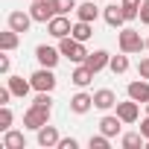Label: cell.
I'll use <instances>...</instances> for the list:
<instances>
[{"label":"cell","mask_w":149,"mask_h":149,"mask_svg":"<svg viewBox=\"0 0 149 149\" xmlns=\"http://www.w3.org/2000/svg\"><path fill=\"white\" fill-rule=\"evenodd\" d=\"M35 134H38V146H44V149H53V146H58V140H61V137H58V129L50 126V123L41 126Z\"/></svg>","instance_id":"obj_10"},{"label":"cell","mask_w":149,"mask_h":149,"mask_svg":"<svg viewBox=\"0 0 149 149\" xmlns=\"http://www.w3.org/2000/svg\"><path fill=\"white\" fill-rule=\"evenodd\" d=\"M117 41H120V53H129V56H132V53H140V50L146 47V41L140 38L137 29H123Z\"/></svg>","instance_id":"obj_2"},{"label":"cell","mask_w":149,"mask_h":149,"mask_svg":"<svg viewBox=\"0 0 149 149\" xmlns=\"http://www.w3.org/2000/svg\"><path fill=\"white\" fill-rule=\"evenodd\" d=\"M117 117H120L123 123H134V120L140 117V102H134L132 97H129L126 102H117Z\"/></svg>","instance_id":"obj_8"},{"label":"cell","mask_w":149,"mask_h":149,"mask_svg":"<svg viewBox=\"0 0 149 149\" xmlns=\"http://www.w3.org/2000/svg\"><path fill=\"white\" fill-rule=\"evenodd\" d=\"M29 24H32V15L29 12H12L9 15V29H15V32H29Z\"/></svg>","instance_id":"obj_14"},{"label":"cell","mask_w":149,"mask_h":149,"mask_svg":"<svg viewBox=\"0 0 149 149\" xmlns=\"http://www.w3.org/2000/svg\"><path fill=\"white\" fill-rule=\"evenodd\" d=\"M94 76H97V73H94V70H91V67H88V64L82 61V64H79L76 70H73V76H70V82L76 85V88H88V85L94 82Z\"/></svg>","instance_id":"obj_12"},{"label":"cell","mask_w":149,"mask_h":149,"mask_svg":"<svg viewBox=\"0 0 149 149\" xmlns=\"http://www.w3.org/2000/svg\"><path fill=\"white\" fill-rule=\"evenodd\" d=\"M88 146H91V149H108V146H111V137H108V134H102V132H100V134H91Z\"/></svg>","instance_id":"obj_27"},{"label":"cell","mask_w":149,"mask_h":149,"mask_svg":"<svg viewBox=\"0 0 149 149\" xmlns=\"http://www.w3.org/2000/svg\"><path fill=\"white\" fill-rule=\"evenodd\" d=\"M140 24L149 26V0H143V3H140Z\"/></svg>","instance_id":"obj_30"},{"label":"cell","mask_w":149,"mask_h":149,"mask_svg":"<svg viewBox=\"0 0 149 149\" xmlns=\"http://www.w3.org/2000/svg\"><path fill=\"white\" fill-rule=\"evenodd\" d=\"M126 56H129V53L111 56V64H108V67H111V73H126V70H129V58H126Z\"/></svg>","instance_id":"obj_25"},{"label":"cell","mask_w":149,"mask_h":149,"mask_svg":"<svg viewBox=\"0 0 149 149\" xmlns=\"http://www.w3.org/2000/svg\"><path fill=\"white\" fill-rule=\"evenodd\" d=\"M47 32H50L53 38H67V35L73 32V24L67 21V15H56V18L47 24Z\"/></svg>","instance_id":"obj_7"},{"label":"cell","mask_w":149,"mask_h":149,"mask_svg":"<svg viewBox=\"0 0 149 149\" xmlns=\"http://www.w3.org/2000/svg\"><path fill=\"white\" fill-rule=\"evenodd\" d=\"M18 44H21V32H15V29L0 32V47H3V53H12Z\"/></svg>","instance_id":"obj_20"},{"label":"cell","mask_w":149,"mask_h":149,"mask_svg":"<svg viewBox=\"0 0 149 149\" xmlns=\"http://www.w3.org/2000/svg\"><path fill=\"white\" fill-rule=\"evenodd\" d=\"M9 67H12L9 56H0V73H9Z\"/></svg>","instance_id":"obj_33"},{"label":"cell","mask_w":149,"mask_h":149,"mask_svg":"<svg viewBox=\"0 0 149 149\" xmlns=\"http://www.w3.org/2000/svg\"><path fill=\"white\" fill-rule=\"evenodd\" d=\"M114 105H117V94H114L111 88H100V91L94 94V108L108 111V108H114Z\"/></svg>","instance_id":"obj_11"},{"label":"cell","mask_w":149,"mask_h":149,"mask_svg":"<svg viewBox=\"0 0 149 149\" xmlns=\"http://www.w3.org/2000/svg\"><path fill=\"white\" fill-rule=\"evenodd\" d=\"M50 111H53V108L32 105V108L24 114V129H32V132H38L41 126H47V123H50Z\"/></svg>","instance_id":"obj_3"},{"label":"cell","mask_w":149,"mask_h":149,"mask_svg":"<svg viewBox=\"0 0 149 149\" xmlns=\"http://www.w3.org/2000/svg\"><path fill=\"white\" fill-rule=\"evenodd\" d=\"M29 82H32V88H35V91H53V88H56L53 67H41V70H35L32 76H29Z\"/></svg>","instance_id":"obj_5"},{"label":"cell","mask_w":149,"mask_h":149,"mask_svg":"<svg viewBox=\"0 0 149 149\" xmlns=\"http://www.w3.org/2000/svg\"><path fill=\"white\" fill-rule=\"evenodd\" d=\"M123 149H137V146H143L146 143V137L140 134V132H129V134H123Z\"/></svg>","instance_id":"obj_24"},{"label":"cell","mask_w":149,"mask_h":149,"mask_svg":"<svg viewBox=\"0 0 149 149\" xmlns=\"http://www.w3.org/2000/svg\"><path fill=\"white\" fill-rule=\"evenodd\" d=\"M120 126H123V120H120L117 114H105V117L100 120V132H102V134H108V137L120 134Z\"/></svg>","instance_id":"obj_17"},{"label":"cell","mask_w":149,"mask_h":149,"mask_svg":"<svg viewBox=\"0 0 149 149\" xmlns=\"http://www.w3.org/2000/svg\"><path fill=\"white\" fill-rule=\"evenodd\" d=\"M140 3H143V0H120L126 21H137V18H140Z\"/></svg>","instance_id":"obj_22"},{"label":"cell","mask_w":149,"mask_h":149,"mask_svg":"<svg viewBox=\"0 0 149 149\" xmlns=\"http://www.w3.org/2000/svg\"><path fill=\"white\" fill-rule=\"evenodd\" d=\"M3 149H26V137H24V132H15V129L3 132Z\"/></svg>","instance_id":"obj_18"},{"label":"cell","mask_w":149,"mask_h":149,"mask_svg":"<svg viewBox=\"0 0 149 149\" xmlns=\"http://www.w3.org/2000/svg\"><path fill=\"white\" fill-rule=\"evenodd\" d=\"M53 6H56V15H70V12H76V0H53Z\"/></svg>","instance_id":"obj_26"},{"label":"cell","mask_w":149,"mask_h":149,"mask_svg":"<svg viewBox=\"0 0 149 149\" xmlns=\"http://www.w3.org/2000/svg\"><path fill=\"white\" fill-rule=\"evenodd\" d=\"M146 50H149V38H146Z\"/></svg>","instance_id":"obj_34"},{"label":"cell","mask_w":149,"mask_h":149,"mask_svg":"<svg viewBox=\"0 0 149 149\" xmlns=\"http://www.w3.org/2000/svg\"><path fill=\"white\" fill-rule=\"evenodd\" d=\"M85 64H88V67H91L94 73H100V70H105V67L111 64V56H108L105 50H94V53H88Z\"/></svg>","instance_id":"obj_13"},{"label":"cell","mask_w":149,"mask_h":149,"mask_svg":"<svg viewBox=\"0 0 149 149\" xmlns=\"http://www.w3.org/2000/svg\"><path fill=\"white\" fill-rule=\"evenodd\" d=\"M12 97H15V94L9 91V85H6V88H0V105H9V100H12Z\"/></svg>","instance_id":"obj_31"},{"label":"cell","mask_w":149,"mask_h":149,"mask_svg":"<svg viewBox=\"0 0 149 149\" xmlns=\"http://www.w3.org/2000/svg\"><path fill=\"white\" fill-rule=\"evenodd\" d=\"M29 88H32V82H26L24 76H9V91H12L15 97H26Z\"/></svg>","instance_id":"obj_21"},{"label":"cell","mask_w":149,"mask_h":149,"mask_svg":"<svg viewBox=\"0 0 149 149\" xmlns=\"http://www.w3.org/2000/svg\"><path fill=\"white\" fill-rule=\"evenodd\" d=\"M91 108H94V94L79 91V94L70 97V111H73V114H88Z\"/></svg>","instance_id":"obj_9"},{"label":"cell","mask_w":149,"mask_h":149,"mask_svg":"<svg viewBox=\"0 0 149 149\" xmlns=\"http://www.w3.org/2000/svg\"><path fill=\"white\" fill-rule=\"evenodd\" d=\"M35 58H38L41 67H56L58 58H61V50H58V47H47V44H41V47H35Z\"/></svg>","instance_id":"obj_6"},{"label":"cell","mask_w":149,"mask_h":149,"mask_svg":"<svg viewBox=\"0 0 149 149\" xmlns=\"http://www.w3.org/2000/svg\"><path fill=\"white\" fill-rule=\"evenodd\" d=\"M146 114H149V102H146Z\"/></svg>","instance_id":"obj_35"},{"label":"cell","mask_w":149,"mask_h":149,"mask_svg":"<svg viewBox=\"0 0 149 149\" xmlns=\"http://www.w3.org/2000/svg\"><path fill=\"white\" fill-rule=\"evenodd\" d=\"M102 18H105V24H108V26H114V29H120V26L126 24L123 6H105V9H102Z\"/></svg>","instance_id":"obj_16"},{"label":"cell","mask_w":149,"mask_h":149,"mask_svg":"<svg viewBox=\"0 0 149 149\" xmlns=\"http://www.w3.org/2000/svg\"><path fill=\"white\" fill-rule=\"evenodd\" d=\"M137 73H140V79H149V58H143L137 64Z\"/></svg>","instance_id":"obj_32"},{"label":"cell","mask_w":149,"mask_h":149,"mask_svg":"<svg viewBox=\"0 0 149 149\" xmlns=\"http://www.w3.org/2000/svg\"><path fill=\"white\" fill-rule=\"evenodd\" d=\"M58 50H61V56H64V58H70V61H76V64H82V61L88 58V50H85V41H76L73 35H67V38H58Z\"/></svg>","instance_id":"obj_1"},{"label":"cell","mask_w":149,"mask_h":149,"mask_svg":"<svg viewBox=\"0 0 149 149\" xmlns=\"http://www.w3.org/2000/svg\"><path fill=\"white\" fill-rule=\"evenodd\" d=\"M73 38H76V41H88L91 35H94V26L88 24V21H76V24H73V32H70Z\"/></svg>","instance_id":"obj_23"},{"label":"cell","mask_w":149,"mask_h":149,"mask_svg":"<svg viewBox=\"0 0 149 149\" xmlns=\"http://www.w3.org/2000/svg\"><path fill=\"white\" fill-rule=\"evenodd\" d=\"M97 18H100V6H94V3H79V6H76V21L94 24Z\"/></svg>","instance_id":"obj_19"},{"label":"cell","mask_w":149,"mask_h":149,"mask_svg":"<svg viewBox=\"0 0 149 149\" xmlns=\"http://www.w3.org/2000/svg\"><path fill=\"white\" fill-rule=\"evenodd\" d=\"M29 15H32L35 24H50V21L56 18V6H53V0H32Z\"/></svg>","instance_id":"obj_4"},{"label":"cell","mask_w":149,"mask_h":149,"mask_svg":"<svg viewBox=\"0 0 149 149\" xmlns=\"http://www.w3.org/2000/svg\"><path fill=\"white\" fill-rule=\"evenodd\" d=\"M12 111H9V105H0V129H3V132H9L12 129Z\"/></svg>","instance_id":"obj_28"},{"label":"cell","mask_w":149,"mask_h":149,"mask_svg":"<svg viewBox=\"0 0 149 149\" xmlns=\"http://www.w3.org/2000/svg\"><path fill=\"white\" fill-rule=\"evenodd\" d=\"M126 91H129V97H132L134 102H143V105L149 102V82H146V79H140V82H129Z\"/></svg>","instance_id":"obj_15"},{"label":"cell","mask_w":149,"mask_h":149,"mask_svg":"<svg viewBox=\"0 0 149 149\" xmlns=\"http://www.w3.org/2000/svg\"><path fill=\"white\" fill-rule=\"evenodd\" d=\"M56 149H79V140H76V137H61Z\"/></svg>","instance_id":"obj_29"}]
</instances>
